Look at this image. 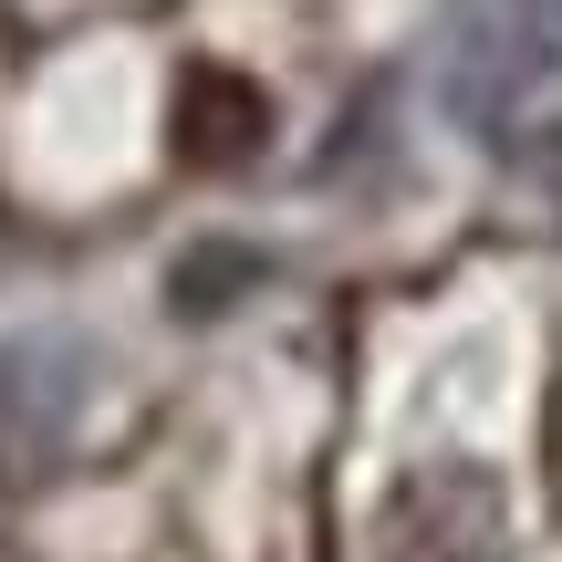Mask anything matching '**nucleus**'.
<instances>
[{"label":"nucleus","instance_id":"f257e3e1","mask_svg":"<svg viewBox=\"0 0 562 562\" xmlns=\"http://www.w3.org/2000/svg\"><path fill=\"white\" fill-rule=\"evenodd\" d=\"M448 115L501 157L562 136V0H469L448 21Z\"/></svg>","mask_w":562,"mask_h":562},{"label":"nucleus","instance_id":"7ed1b4c3","mask_svg":"<svg viewBox=\"0 0 562 562\" xmlns=\"http://www.w3.org/2000/svg\"><path fill=\"white\" fill-rule=\"evenodd\" d=\"M250 271H261V261H240V250H199V261L167 271V302H178V313H220V292L250 281Z\"/></svg>","mask_w":562,"mask_h":562},{"label":"nucleus","instance_id":"f03ea898","mask_svg":"<svg viewBox=\"0 0 562 562\" xmlns=\"http://www.w3.org/2000/svg\"><path fill=\"white\" fill-rule=\"evenodd\" d=\"M261 136H271V94L250 74H229V63H188L178 74V104H167L178 167H240V157H261Z\"/></svg>","mask_w":562,"mask_h":562}]
</instances>
